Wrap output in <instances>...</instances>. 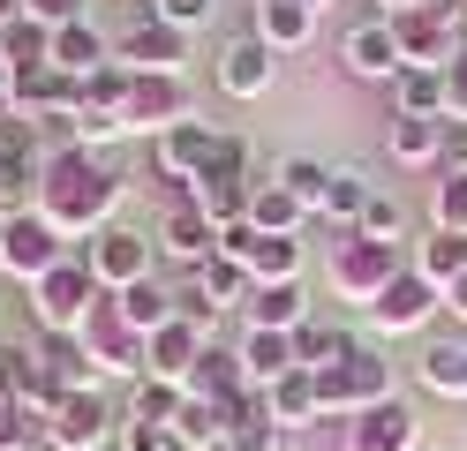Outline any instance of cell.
Here are the masks:
<instances>
[{
  "instance_id": "83f0119b",
  "label": "cell",
  "mask_w": 467,
  "mask_h": 451,
  "mask_svg": "<svg viewBox=\"0 0 467 451\" xmlns=\"http://www.w3.org/2000/svg\"><path fill=\"white\" fill-rule=\"evenodd\" d=\"M355 346H362L355 331H339V323H325V316H309V323L295 331V361H302V369H332V361H347Z\"/></svg>"
},
{
  "instance_id": "4316f807",
  "label": "cell",
  "mask_w": 467,
  "mask_h": 451,
  "mask_svg": "<svg viewBox=\"0 0 467 451\" xmlns=\"http://www.w3.org/2000/svg\"><path fill=\"white\" fill-rule=\"evenodd\" d=\"M415 271H422V279H430L437 293H445V286L460 279V271H467V233H452V226H430V233L415 241Z\"/></svg>"
},
{
  "instance_id": "d6a6232c",
  "label": "cell",
  "mask_w": 467,
  "mask_h": 451,
  "mask_svg": "<svg viewBox=\"0 0 467 451\" xmlns=\"http://www.w3.org/2000/svg\"><path fill=\"white\" fill-rule=\"evenodd\" d=\"M113 309H121V316L143 331V339H151V331L173 316V293H166L159 279H136V286H121V293H113Z\"/></svg>"
},
{
  "instance_id": "f6af8a7d",
  "label": "cell",
  "mask_w": 467,
  "mask_h": 451,
  "mask_svg": "<svg viewBox=\"0 0 467 451\" xmlns=\"http://www.w3.org/2000/svg\"><path fill=\"white\" fill-rule=\"evenodd\" d=\"M23 15L46 23V30H61V23H83V0H23Z\"/></svg>"
},
{
  "instance_id": "8992f818",
  "label": "cell",
  "mask_w": 467,
  "mask_h": 451,
  "mask_svg": "<svg viewBox=\"0 0 467 451\" xmlns=\"http://www.w3.org/2000/svg\"><path fill=\"white\" fill-rule=\"evenodd\" d=\"M68 256V241L53 233L38 210H8V219H0V271H8V279H23V286H38L53 263Z\"/></svg>"
},
{
  "instance_id": "7bdbcfd3",
  "label": "cell",
  "mask_w": 467,
  "mask_h": 451,
  "mask_svg": "<svg viewBox=\"0 0 467 451\" xmlns=\"http://www.w3.org/2000/svg\"><path fill=\"white\" fill-rule=\"evenodd\" d=\"M279 436H286V429H272L265 414H256V421H234V429H226L234 451H279Z\"/></svg>"
},
{
  "instance_id": "ffe728a7",
  "label": "cell",
  "mask_w": 467,
  "mask_h": 451,
  "mask_svg": "<svg viewBox=\"0 0 467 451\" xmlns=\"http://www.w3.org/2000/svg\"><path fill=\"white\" fill-rule=\"evenodd\" d=\"M265 421H272V429H309V421H325V406H317V376L309 369H286L279 384H265Z\"/></svg>"
},
{
  "instance_id": "bcb514c9",
  "label": "cell",
  "mask_w": 467,
  "mask_h": 451,
  "mask_svg": "<svg viewBox=\"0 0 467 451\" xmlns=\"http://www.w3.org/2000/svg\"><path fill=\"white\" fill-rule=\"evenodd\" d=\"M445 173H467V120H445Z\"/></svg>"
},
{
  "instance_id": "7dc6e473",
  "label": "cell",
  "mask_w": 467,
  "mask_h": 451,
  "mask_svg": "<svg viewBox=\"0 0 467 451\" xmlns=\"http://www.w3.org/2000/svg\"><path fill=\"white\" fill-rule=\"evenodd\" d=\"M445 309H452V316H460V323H467V271H460V279H452V286H445Z\"/></svg>"
},
{
  "instance_id": "2e32d148",
  "label": "cell",
  "mask_w": 467,
  "mask_h": 451,
  "mask_svg": "<svg viewBox=\"0 0 467 451\" xmlns=\"http://www.w3.org/2000/svg\"><path fill=\"white\" fill-rule=\"evenodd\" d=\"M212 150H219V128H212V120H173V128L151 143V159H159L166 180H196L203 166H212Z\"/></svg>"
},
{
  "instance_id": "f1b7e54d",
  "label": "cell",
  "mask_w": 467,
  "mask_h": 451,
  "mask_svg": "<svg viewBox=\"0 0 467 451\" xmlns=\"http://www.w3.org/2000/svg\"><path fill=\"white\" fill-rule=\"evenodd\" d=\"M121 106H129V68H121V60H106V68H91L76 83V113H113V120H121ZM121 128H129V120H121Z\"/></svg>"
},
{
  "instance_id": "e0dca14e",
  "label": "cell",
  "mask_w": 467,
  "mask_h": 451,
  "mask_svg": "<svg viewBox=\"0 0 467 451\" xmlns=\"http://www.w3.org/2000/svg\"><path fill=\"white\" fill-rule=\"evenodd\" d=\"M159 249H166L173 263H189V271L219 256V226L196 210V196H189V203H166V219H159Z\"/></svg>"
},
{
  "instance_id": "e575fe53",
  "label": "cell",
  "mask_w": 467,
  "mask_h": 451,
  "mask_svg": "<svg viewBox=\"0 0 467 451\" xmlns=\"http://www.w3.org/2000/svg\"><path fill=\"white\" fill-rule=\"evenodd\" d=\"M38 361H46V369L61 376L68 391H76V384H91V354H83L76 331H38Z\"/></svg>"
},
{
  "instance_id": "7c38bea8",
  "label": "cell",
  "mask_w": 467,
  "mask_h": 451,
  "mask_svg": "<svg viewBox=\"0 0 467 451\" xmlns=\"http://www.w3.org/2000/svg\"><path fill=\"white\" fill-rule=\"evenodd\" d=\"M121 120H129V128L166 136L173 120H189V83H182V76H136V68H129V106H121Z\"/></svg>"
},
{
  "instance_id": "44dd1931",
  "label": "cell",
  "mask_w": 467,
  "mask_h": 451,
  "mask_svg": "<svg viewBox=\"0 0 467 451\" xmlns=\"http://www.w3.org/2000/svg\"><path fill=\"white\" fill-rule=\"evenodd\" d=\"M234 354H242V376H249L256 391H265V384H279L286 369H302V361H295V331H256V323H249Z\"/></svg>"
},
{
  "instance_id": "52a82bcc",
  "label": "cell",
  "mask_w": 467,
  "mask_h": 451,
  "mask_svg": "<svg viewBox=\"0 0 467 451\" xmlns=\"http://www.w3.org/2000/svg\"><path fill=\"white\" fill-rule=\"evenodd\" d=\"M83 354H91V369H113V376H143V331L113 309V293L91 301V316H83Z\"/></svg>"
},
{
  "instance_id": "74e56055",
  "label": "cell",
  "mask_w": 467,
  "mask_h": 451,
  "mask_svg": "<svg viewBox=\"0 0 467 451\" xmlns=\"http://www.w3.org/2000/svg\"><path fill=\"white\" fill-rule=\"evenodd\" d=\"M279 189L295 196L302 210H325V189H332V166H317V159H279Z\"/></svg>"
},
{
  "instance_id": "7a4b0ae2",
  "label": "cell",
  "mask_w": 467,
  "mask_h": 451,
  "mask_svg": "<svg viewBox=\"0 0 467 451\" xmlns=\"http://www.w3.org/2000/svg\"><path fill=\"white\" fill-rule=\"evenodd\" d=\"M317 376V406L325 414H362L377 399H392V361L377 346H355L347 361H332V369H309Z\"/></svg>"
},
{
  "instance_id": "484cf974",
  "label": "cell",
  "mask_w": 467,
  "mask_h": 451,
  "mask_svg": "<svg viewBox=\"0 0 467 451\" xmlns=\"http://www.w3.org/2000/svg\"><path fill=\"white\" fill-rule=\"evenodd\" d=\"M309 30H317V8H302V0H256V38L272 53L309 46Z\"/></svg>"
},
{
  "instance_id": "ee69618b",
  "label": "cell",
  "mask_w": 467,
  "mask_h": 451,
  "mask_svg": "<svg viewBox=\"0 0 467 451\" xmlns=\"http://www.w3.org/2000/svg\"><path fill=\"white\" fill-rule=\"evenodd\" d=\"M445 120H467V46L445 60Z\"/></svg>"
},
{
  "instance_id": "ba28073f",
  "label": "cell",
  "mask_w": 467,
  "mask_h": 451,
  "mask_svg": "<svg viewBox=\"0 0 467 451\" xmlns=\"http://www.w3.org/2000/svg\"><path fill=\"white\" fill-rule=\"evenodd\" d=\"M121 429V414H113V399H99L91 384H76L61 406H53V421H46V444L53 451H106V436Z\"/></svg>"
},
{
  "instance_id": "5b68a950",
  "label": "cell",
  "mask_w": 467,
  "mask_h": 451,
  "mask_svg": "<svg viewBox=\"0 0 467 451\" xmlns=\"http://www.w3.org/2000/svg\"><path fill=\"white\" fill-rule=\"evenodd\" d=\"M99 293H106V286L91 279V263H83V256H61V263L31 286V316H38V331H83V316H91Z\"/></svg>"
},
{
  "instance_id": "603a6c76",
  "label": "cell",
  "mask_w": 467,
  "mask_h": 451,
  "mask_svg": "<svg viewBox=\"0 0 467 451\" xmlns=\"http://www.w3.org/2000/svg\"><path fill=\"white\" fill-rule=\"evenodd\" d=\"M242 309H249L256 331H302L309 323V293H302V279H272V286H256Z\"/></svg>"
},
{
  "instance_id": "ac0fdd59",
  "label": "cell",
  "mask_w": 467,
  "mask_h": 451,
  "mask_svg": "<svg viewBox=\"0 0 467 451\" xmlns=\"http://www.w3.org/2000/svg\"><path fill=\"white\" fill-rule=\"evenodd\" d=\"M347 451H415V414L400 399H377L362 414H347Z\"/></svg>"
},
{
  "instance_id": "d590c367",
  "label": "cell",
  "mask_w": 467,
  "mask_h": 451,
  "mask_svg": "<svg viewBox=\"0 0 467 451\" xmlns=\"http://www.w3.org/2000/svg\"><path fill=\"white\" fill-rule=\"evenodd\" d=\"M182 399H189L182 384H166V376H136V391H129V421H159V429H173Z\"/></svg>"
},
{
  "instance_id": "f546056e",
  "label": "cell",
  "mask_w": 467,
  "mask_h": 451,
  "mask_svg": "<svg viewBox=\"0 0 467 451\" xmlns=\"http://www.w3.org/2000/svg\"><path fill=\"white\" fill-rule=\"evenodd\" d=\"M53 60V30L31 23V15H16L8 30H0V68H46Z\"/></svg>"
},
{
  "instance_id": "f5cc1de1",
  "label": "cell",
  "mask_w": 467,
  "mask_h": 451,
  "mask_svg": "<svg viewBox=\"0 0 467 451\" xmlns=\"http://www.w3.org/2000/svg\"><path fill=\"white\" fill-rule=\"evenodd\" d=\"M196 451H234V444H226V436H219V444H196Z\"/></svg>"
},
{
  "instance_id": "8d00e7d4",
  "label": "cell",
  "mask_w": 467,
  "mask_h": 451,
  "mask_svg": "<svg viewBox=\"0 0 467 451\" xmlns=\"http://www.w3.org/2000/svg\"><path fill=\"white\" fill-rule=\"evenodd\" d=\"M369 196H377V189H369L362 173H332V189H325V210H317V219H325L332 233H339V226H362Z\"/></svg>"
},
{
  "instance_id": "9c48e42d",
  "label": "cell",
  "mask_w": 467,
  "mask_h": 451,
  "mask_svg": "<svg viewBox=\"0 0 467 451\" xmlns=\"http://www.w3.org/2000/svg\"><path fill=\"white\" fill-rule=\"evenodd\" d=\"M83 263H91V279L106 293H121L136 279H151V233H136V226H99L91 233V249H83Z\"/></svg>"
},
{
  "instance_id": "5bb4252c",
  "label": "cell",
  "mask_w": 467,
  "mask_h": 451,
  "mask_svg": "<svg viewBox=\"0 0 467 451\" xmlns=\"http://www.w3.org/2000/svg\"><path fill=\"white\" fill-rule=\"evenodd\" d=\"M437 309H445V293H437V286L422 279V271H415V263H407V271H400V279H392L385 293H377V301H369V316H377V323H385V331H422V323H430Z\"/></svg>"
},
{
  "instance_id": "3957f363",
  "label": "cell",
  "mask_w": 467,
  "mask_h": 451,
  "mask_svg": "<svg viewBox=\"0 0 467 451\" xmlns=\"http://www.w3.org/2000/svg\"><path fill=\"white\" fill-rule=\"evenodd\" d=\"M400 241H369V233H332V286L347 293V301H369L385 293L392 279H400Z\"/></svg>"
},
{
  "instance_id": "db71d44e",
  "label": "cell",
  "mask_w": 467,
  "mask_h": 451,
  "mask_svg": "<svg viewBox=\"0 0 467 451\" xmlns=\"http://www.w3.org/2000/svg\"><path fill=\"white\" fill-rule=\"evenodd\" d=\"M302 8H332V0H302Z\"/></svg>"
},
{
  "instance_id": "d4e9b609",
  "label": "cell",
  "mask_w": 467,
  "mask_h": 451,
  "mask_svg": "<svg viewBox=\"0 0 467 451\" xmlns=\"http://www.w3.org/2000/svg\"><path fill=\"white\" fill-rule=\"evenodd\" d=\"M189 399H212V406H226V399H242V391H249V376H242V354H234V346H203V361H196V369H189Z\"/></svg>"
},
{
  "instance_id": "c3c4849f",
  "label": "cell",
  "mask_w": 467,
  "mask_h": 451,
  "mask_svg": "<svg viewBox=\"0 0 467 451\" xmlns=\"http://www.w3.org/2000/svg\"><path fill=\"white\" fill-rule=\"evenodd\" d=\"M415 8H452V0H385V15H415Z\"/></svg>"
},
{
  "instance_id": "cb8c5ba5",
  "label": "cell",
  "mask_w": 467,
  "mask_h": 451,
  "mask_svg": "<svg viewBox=\"0 0 467 451\" xmlns=\"http://www.w3.org/2000/svg\"><path fill=\"white\" fill-rule=\"evenodd\" d=\"M106 60H113V46H106V30H99L91 15L53 30V68H61V76H76V83H83L91 68H106Z\"/></svg>"
},
{
  "instance_id": "11a10c76",
  "label": "cell",
  "mask_w": 467,
  "mask_h": 451,
  "mask_svg": "<svg viewBox=\"0 0 467 451\" xmlns=\"http://www.w3.org/2000/svg\"><path fill=\"white\" fill-rule=\"evenodd\" d=\"M452 8H467V0H452Z\"/></svg>"
},
{
  "instance_id": "1f68e13d",
  "label": "cell",
  "mask_w": 467,
  "mask_h": 451,
  "mask_svg": "<svg viewBox=\"0 0 467 451\" xmlns=\"http://www.w3.org/2000/svg\"><path fill=\"white\" fill-rule=\"evenodd\" d=\"M196 286L212 309H234V301H249L256 279H249V263H234V256H212V263H196Z\"/></svg>"
},
{
  "instance_id": "9a60e30c",
  "label": "cell",
  "mask_w": 467,
  "mask_h": 451,
  "mask_svg": "<svg viewBox=\"0 0 467 451\" xmlns=\"http://www.w3.org/2000/svg\"><path fill=\"white\" fill-rule=\"evenodd\" d=\"M339 60H347L355 76H369V83H392V76L407 68V60H400V38H392V23H385V15H369V23L347 30V38H339Z\"/></svg>"
},
{
  "instance_id": "6da1fadb",
  "label": "cell",
  "mask_w": 467,
  "mask_h": 451,
  "mask_svg": "<svg viewBox=\"0 0 467 451\" xmlns=\"http://www.w3.org/2000/svg\"><path fill=\"white\" fill-rule=\"evenodd\" d=\"M129 196V173H113L91 143H76V150H53V159L38 166V189H31V210L61 233V241H83V233H99L113 226V210H121Z\"/></svg>"
},
{
  "instance_id": "30bf717a",
  "label": "cell",
  "mask_w": 467,
  "mask_h": 451,
  "mask_svg": "<svg viewBox=\"0 0 467 451\" xmlns=\"http://www.w3.org/2000/svg\"><path fill=\"white\" fill-rule=\"evenodd\" d=\"M385 23H392L407 68H445L460 53V8H415V15H385Z\"/></svg>"
},
{
  "instance_id": "60d3db41",
  "label": "cell",
  "mask_w": 467,
  "mask_h": 451,
  "mask_svg": "<svg viewBox=\"0 0 467 451\" xmlns=\"http://www.w3.org/2000/svg\"><path fill=\"white\" fill-rule=\"evenodd\" d=\"M151 15L173 23V30H196V23H212V15H219V0H151Z\"/></svg>"
},
{
  "instance_id": "d6986e66",
  "label": "cell",
  "mask_w": 467,
  "mask_h": 451,
  "mask_svg": "<svg viewBox=\"0 0 467 451\" xmlns=\"http://www.w3.org/2000/svg\"><path fill=\"white\" fill-rule=\"evenodd\" d=\"M272 76H279V60H272V46L256 38V30L219 53V90H226V98H265Z\"/></svg>"
},
{
  "instance_id": "ab89813d",
  "label": "cell",
  "mask_w": 467,
  "mask_h": 451,
  "mask_svg": "<svg viewBox=\"0 0 467 451\" xmlns=\"http://www.w3.org/2000/svg\"><path fill=\"white\" fill-rule=\"evenodd\" d=\"M430 219H437V226H452V233H467V173H437V189H430Z\"/></svg>"
},
{
  "instance_id": "b9f144b4",
  "label": "cell",
  "mask_w": 467,
  "mask_h": 451,
  "mask_svg": "<svg viewBox=\"0 0 467 451\" xmlns=\"http://www.w3.org/2000/svg\"><path fill=\"white\" fill-rule=\"evenodd\" d=\"M355 233H369V241H400V196H369V210H362Z\"/></svg>"
},
{
  "instance_id": "f907efd6",
  "label": "cell",
  "mask_w": 467,
  "mask_h": 451,
  "mask_svg": "<svg viewBox=\"0 0 467 451\" xmlns=\"http://www.w3.org/2000/svg\"><path fill=\"white\" fill-rule=\"evenodd\" d=\"M16 15H23V0H0V30H8Z\"/></svg>"
},
{
  "instance_id": "f35d334b",
  "label": "cell",
  "mask_w": 467,
  "mask_h": 451,
  "mask_svg": "<svg viewBox=\"0 0 467 451\" xmlns=\"http://www.w3.org/2000/svg\"><path fill=\"white\" fill-rule=\"evenodd\" d=\"M460 354H467V346H452V339L422 346V384L437 391V399H460Z\"/></svg>"
},
{
  "instance_id": "277c9868",
  "label": "cell",
  "mask_w": 467,
  "mask_h": 451,
  "mask_svg": "<svg viewBox=\"0 0 467 451\" xmlns=\"http://www.w3.org/2000/svg\"><path fill=\"white\" fill-rule=\"evenodd\" d=\"M249 143L242 136H219V150H212V166L196 173V210L212 226H242L249 219Z\"/></svg>"
},
{
  "instance_id": "4dcf8cb0",
  "label": "cell",
  "mask_w": 467,
  "mask_h": 451,
  "mask_svg": "<svg viewBox=\"0 0 467 451\" xmlns=\"http://www.w3.org/2000/svg\"><path fill=\"white\" fill-rule=\"evenodd\" d=\"M302 219H309V210L286 196L279 180H256V189H249V226H256V233H295Z\"/></svg>"
},
{
  "instance_id": "836d02e7",
  "label": "cell",
  "mask_w": 467,
  "mask_h": 451,
  "mask_svg": "<svg viewBox=\"0 0 467 451\" xmlns=\"http://www.w3.org/2000/svg\"><path fill=\"white\" fill-rule=\"evenodd\" d=\"M392 113H445V68H400L392 76Z\"/></svg>"
},
{
  "instance_id": "816d5d0a",
  "label": "cell",
  "mask_w": 467,
  "mask_h": 451,
  "mask_svg": "<svg viewBox=\"0 0 467 451\" xmlns=\"http://www.w3.org/2000/svg\"><path fill=\"white\" fill-rule=\"evenodd\" d=\"M460 399H467V354H460Z\"/></svg>"
},
{
  "instance_id": "8fae6325",
  "label": "cell",
  "mask_w": 467,
  "mask_h": 451,
  "mask_svg": "<svg viewBox=\"0 0 467 451\" xmlns=\"http://www.w3.org/2000/svg\"><path fill=\"white\" fill-rule=\"evenodd\" d=\"M203 346H212V331L189 323V316H166L151 339H143V376H166V384H189V369L203 361Z\"/></svg>"
},
{
  "instance_id": "681fc988",
  "label": "cell",
  "mask_w": 467,
  "mask_h": 451,
  "mask_svg": "<svg viewBox=\"0 0 467 451\" xmlns=\"http://www.w3.org/2000/svg\"><path fill=\"white\" fill-rule=\"evenodd\" d=\"M8 120H16V106H8V76H0V136H8Z\"/></svg>"
},
{
  "instance_id": "7402d4cb",
  "label": "cell",
  "mask_w": 467,
  "mask_h": 451,
  "mask_svg": "<svg viewBox=\"0 0 467 451\" xmlns=\"http://www.w3.org/2000/svg\"><path fill=\"white\" fill-rule=\"evenodd\" d=\"M385 143H392L400 166H437L445 159V113H392Z\"/></svg>"
},
{
  "instance_id": "4fadbf2b",
  "label": "cell",
  "mask_w": 467,
  "mask_h": 451,
  "mask_svg": "<svg viewBox=\"0 0 467 451\" xmlns=\"http://www.w3.org/2000/svg\"><path fill=\"white\" fill-rule=\"evenodd\" d=\"M121 68H136V76H182V60H189V30H173V23H136L129 38H121Z\"/></svg>"
}]
</instances>
